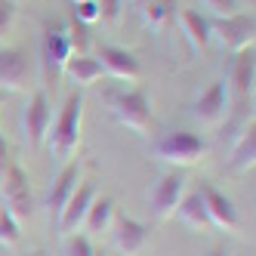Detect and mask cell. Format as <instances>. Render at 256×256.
Listing matches in <instances>:
<instances>
[{
    "mask_svg": "<svg viewBox=\"0 0 256 256\" xmlns=\"http://www.w3.org/2000/svg\"><path fill=\"white\" fill-rule=\"evenodd\" d=\"M207 12H213V19H226L241 10V0H200Z\"/></svg>",
    "mask_w": 256,
    "mask_h": 256,
    "instance_id": "27",
    "label": "cell"
},
{
    "mask_svg": "<svg viewBox=\"0 0 256 256\" xmlns=\"http://www.w3.org/2000/svg\"><path fill=\"white\" fill-rule=\"evenodd\" d=\"M74 10H71V16H74L78 22H84V25H93V22H99V6H96V0H84V4H71Z\"/></svg>",
    "mask_w": 256,
    "mask_h": 256,
    "instance_id": "29",
    "label": "cell"
},
{
    "mask_svg": "<svg viewBox=\"0 0 256 256\" xmlns=\"http://www.w3.org/2000/svg\"><path fill=\"white\" fill-rule=\"evenodd\" d=\"M200 198H204L210 226H213V228H222V232H228V234H234L238 226H241V216H238L234 200H232L226 192L213 188V186H200Z\"/></svg>",
    "mask_w": 256,
    "mask_h": 256,
    "instance_id": "11",
    "label": "cell"
},
{
    "mask_svg": "<svg viewBox=\"0 0 256 256\" xmlns=\"http://www.w3.org/2000/svg\"><path fill=\"white\" fill-rule=\"evenodd\" d=\"M112 222H114V198L96 194L93 207H90V213H86V219H84L86 234H102V232L112 228Z\"/></svg>",
    "mask_w": 256,
    "mask_h": 256,
    "instance_id": "21",
    "label": "cell"
},
{
    "mask_svg": "<svg viewBox=\"0 0 256 256\" xmlns=\"http://www.w3.org/2000/svg\"><path fill=\"white\" fill-rule=\"evenodd\" d=\"M0 90L6 93L28 90V56L16 46H0Z\"/></svg>",
    "mask_w": 256,
    "mask_h": 256,
    "instance_id": "14",
    "label": "cell"
},
{
    "mask_svg": "<svg viewBox=\"0 0 256 256\" xmlns=\"http://www.w3.org/2000/svg\"><path fill=\"white\" fill-rule=\"evenodd\" d=\"M112 112L120 126H126V130H133L139 136L152 130V105H148V93L145 90H130V93L112 96Z\"/></svg>",
    "mask_w": 256,
    "mask_h": 256,
    "instance_id": "4",
    "label": "cell"
},
{
    "mask_svg": "<svg viewBox=\"0 0 256 256\" xmlns=\"http://www.w3.org/2000/svg\"><path fill=\"white\" fill-rule=\"evenodd\" d=\"M210 40H216L228 52H241L256 40V19L253 12H234L226 19H210Z\"/></svg>",
    "mask_w": 256,
    "mask_h": 256,
    "instance_id": "3",
    "label": "cell"
},
{
    "mask_svg": "<svg viewBox=\"0 0 256 256\" xmlns=\"http://www.w3.org/2000/svg\"><path fill=\"white\" fill-rule=\"evenodd\" d=\"M80 124H84V96L71 93L65 108L59 112V118L50 124V133H46L50 152H52L56 160L68 164L78 154V148H80Z\"/></svg>",
    "mask_w": 256,
    "mask_h": 256,
    "instance_id": "1",
    "label": "cell"
},
{
    "mask_svg": "<svg viewBox=\"0 0 256 256\" xmlns=\"http://www.w3.org/2000/svg\"><path fill=\"white\" fill-rule=\"evenodd\" d=\"M256 164V124L250 120L241 136L232 142V152L226 158V173L228 176H247Z\"/></svg>",
    "mask_w": 256,
    "mask_h": 256,
    "instance_id": "15",
    "label": "cell"
},
{
    "mask_svg": "<svg viewBox=\"0 0 256 256\" xmlns=\"http://www.w3.org/2000/svg\"><path fill=\"white\" fill-rule=\"evenodd\" d=\"M16 0H0V44H4V38L12 31L16 25Z\"/></svg>",
    "mask_w": 256,
    "mask_h": 256,
    "instance_id": "28",
    "label": "cell"
},
{
    "mask_svg": "<svg viewBox=\"0 0 256 256\" xmlns=\"http://www.w3.org/2000/svg\"><path fill=\"white\" fill-rule=\"evenodd\" d=\"M192 114L204 126H219L228 118V86H226V78H216L204 93L192 102Z\"/></svg>",
    "mask_w": 256,
    "mask_h": 256,
    "instance_id": "8",
    "label": "cell"
},
{
    "mask_svg": "<svg viewBox=\"0 0 256 256\" xmlns=\"http://www.w3.org/2000/svg\"><path fill=\"white\" fill-rule=\"evenodd\" d=\"M188 192V179H186V173L182 170H170V173H164L160 176V182L154 186V192L148 194V210H152V216L154 219H170V216H176V207H179V200H182V194Z\"/></svg>",
    "mask_w": 256,
    "mask_h": 256,
    "instance_id": "6",
    "label": "cell"
},
{
    "mask_svg": "<svg viewBox=\"0 0 256 256\" xmlns=\"http://www.w3.org/2000/svg\"><path fill=\"white\" fill-rule=\"evenodd\" d=\"M96 194H99V192H96L93 182H80V186L74 188V194L68 198V204L62 207V213H59V219H56V228H59L62 238L84 228V219H86L90 207H93Z\"/></svg>",
    "mask_w": 256,
    "mask_h": 256,
    "instance_id": "10",
    "label": "cell"
},
{
    "mask_svg": "<svg viewBox=\"0 0 256 256\" xmlns=\"http://www.w3.org/2000/svg\"><path fill=\"white\" fill-rule=\"evenodd\" d=\"M142 16H145V25L160 28L170 19V6L164 4V0H148V4H142Z\"/></svg>",
    "mask_w": 256,
    "mask_h": 256,
    "instance_id": "25",
    "label": "cell"
},
{
    "mask_svg": "<svg viewBox=\"0 0 256 256\" xmlns=\"http://www.w3.org/2000/svg\"><path fill=\"white\" fill-rule=\"evenodd\" d=\"M25 256H50L46 250H31V253H25Z\"/></svg>",
    "mask_w": 256,
    "mask_h": 256,
    "instance_id": "31",
    "label": "cell"
},
{
    "mask_svg": "<svg viewBox=\"0 0 256 256\" xmlns=\"http://www.w3.org/2000/svg\"><path fill=\"white\" fill-rule=\"evenodd\" d=\"M96 59H99V65H102L105 74H112V78H118V80H139V78H142L139 59L133 56L130 50H124V46L102 44L99 52H96Z\"/></svg>",
    "mask_w": 256,
    "mask_h": 256,
    "instance_id": "12",
    "label": "cell"
},
{
    "mask_svg": "<svg viewBox=\"0 0 256 256\" xmlns=\"http://www.w3.org/2000/svg\"><path fill=\"white\" fill-rule=\"evenodd\" d=\"M96 6H99V22H105V25H118L120 22L124 0H96Z\"/></svg>",
    "mask_w": 256,
    "mask_h": 256,
    "instance_id": "26",
    "label": "cell"
},
{
    "mask_svg": "<svg viewBox=\"0 0 256 256\" xmlns=\"http://www.w3.org/2000/svg\"><path fill=\"white\" fill-rule=\"evenodd\" d=\"M84 176V167H80V160H68L62 164V170L56 173V179H52V188H50V198H46V207H50V219L56 222L62 207L68 204V198L74 194V188L80 186V179Z\"/></svg>",
    "mask_w": 256,
    "mask_h": 256,
    "instance_id": "13",
    "label": "cell"
},
{
    "mask_svg": "<svg viewBox=\"0 0 256 256\" xmlns=\"http://www.w3.org/2000/svg\"><path fill=\"white\" fill-rule=\"evenodd\" d=\"M179 28L182 34H186V40L194 46V50H204L210 44V19L204 12H198V10H179Z\"/></svg>",
    "mask_w": 256,
    "mask_h": 256,
    "instance_id": "19",
    "label": "cell"
},
{
    "mask_svg": "<svg viewBox=\"0 0 256 256\" xmlns=\"http://www.w3.org/2000/svg\"><path fill=\"white\" fill-rule=\"evenodd\" d=\"M176 216H179V222L198 232V234H204L210 232V216H207V207H204V198H200V192H186L179 200V207H176Z\"/></svg>",
    "mask_w": 256,
    "mask_h": 256,
    "instance_id": "18",
    "label": "cell"
},
{
    "mask_svg": "<svg viewBox=\"0 0 256 256\" xmlns=\"http://www.w3.org/2000/svg\"><path fill=\"white\" fill-rule=\"evenodd\" d=\"M71 59V44L65 38V28L46 25L44 40H40V74L46 86H56L59 74L65 71V62Z\"/></svg>",
    "mask_w": 256,
    "mask_h": 256,
    "instance_id": "5",
    "label": "cell"
},
{
    "mask_svg": "<svg viewBox=\"0 0 256 256\" xmlns=\"http://www.w3.org/2000/svg\"><path fill=\"white\" fill-rule=\"evenodd\" d=\"M65 38H68L71 52H74V56H84V52H90V44H93V38H90V28H86L84 22H78L74 16H71L68 25H65Z\"/></svg>",
    "mask_w": 256,
    "mask_h": 256,
    "instance_id": "22",
    "label": "cell"
},
{
    "mask_svg": "<svg viewBox=\"0 0 256 256\" xmlns=\"http://www.w3.org/2000/svg\"><path fill=\"white\" fill-rule=\"evenodd\" d=\"M65 256H93L96 247H93V238L86 232H74V234H65V247H62Z\"/></svg>",
    "mask_w": 256,
    "mask_h": 256,
    "instance_id": "24",
    "label": "cell"
},
{
    "mask_svg": "<svg viewBox=\"0 0 256 256\" xmlns=\"http://www.w3.org/2000/svg\"><path fill=\"white\" fill-rule=\"evenodd\" d=\"M152 241V228L139 222L133 216H120L114 226V247L120 250V256H139Z\"/></svg>",
    "mask_w": 256,
    "mask_h": 256,
    "instance_id": "16",
    "label": "cell"
},
{
    "mask_svg": "<svg viewBox=\"0 0 256 256\" xmlns=\"http://www.w3.org/2000/svg\"><path fill=\"white\" fill-rule=\"evenodd\" d=\"M50 124H52V105H50V96H46V90H38V93L31 96L28 108H25V118H22L25 142L31 145V148H40V145L46 142Z\"/></svg>",
    "mask_w": 256,
    "mask_h": 256,
    "instance_id": "9",
    "label": "cell"
},
{
    "mask_svg": "<svg viewBox=\"0 0 256 256\" xmlns=\"http://www.w3.org/2000/svg\"><path fill=\"white\" fill-rule=\"evenodd\" d=\"M207 256H232V253H228V250H226L222 244H219V247H213V250H210Z\"/></svg>",
    "mask_w": 256,
    "mask_h": 256,
    "instance_id": "30",
    "label": "cell"
},
{
    "mask_svg": "<svg viewBox=\"0 0 256 256\" xmlns=\"http://www.w3.org/2000/svg\"><path fill=\"white\" fill-rule=\"evenodd\" d=\"M207 154V142L188 133V130H173L167 136H160L154 142V158L170 164V167H192V164H198L200 158Z\"/></svg>",
    "mask_w": 256,
    "mask_h": 256,
    "instance_id": "2",
    "label": "cell"
},
{
    "mask_svg": "<svg viewBox=\"0 0 256 256\" xmlns=\"http://www.w3.org/2000/svg\"><path fill=\"white\" fill-rule=\"evenodd\" d=\"M93 256H108V253H102V250H96V253H93Z\"/></svg>",
    "mask_w": 256,
    "mask_h": 256,
    "instance_id": "33",
    "label": "cell"
},
{
    "mask_svg": "<svg viewBox=\"0 0 256 256\" xmlns=\"http://www.w3.org/2000/svg\"><path fill=\"white\" fill-rule=\"evenodd\" d=\"M4 207L19 219H28L34 213V194L28 186V173L19 167V164H10L4 173Z\"/></svg>",
    "mask_w": 256,
    "mask_h": 256,
    "instance_id": "7",
    "label": "cell"
},
{
    "mask_svg": "<svg viewBox=\"0 0 256 256\" xmlns=\"http://www.w3.org/2000/svg\"><path fill=\"white\" fill-rule=\"evenodd\" d=\"M19 241H22L19 219L0 204V244H4V247H19Z\"/></svg>",
    "mask_w": 256,
    "mask_h": 256,
    "instance_id": "23",
    "label": "cell"
},
{
    "mask_svg": "<svg viewBox=\"0 0 256 256\" xmlns=\"http://www.w3.org/2000/svg\"><path fill=\"white\" fill-rule=\"evenodd\" d=\"M253 80H256V52H253V46H247L241 52H234L226 86H232V93L238 99H250L253 96Z\"/></svg>",
    "mask_w": 256,
    "mask_h": 256,
    "instance_id": "17",
    "label": "cell"
},
{
    "mask_svg": "<svg viewBox=\"0 0 256 256\" xmlns=\"http://www.w3.org/2000/svg\"><path fill=\"white\" fill-rule=\"evenodd\" d=\"M71 4H84V0H71Z\"/></svg>",
    "mask_w": 256,
    "mask_h": 256,
    "instance_id": "34",
    "label": "cell"
},
{
    "mask_svg": "<svg viewBox=\"0 0 256 256\" xmlns=\"http://www.w3.org/2000/svg\"><path fill=\"white\" fill-rule=\"evenodd\" d=\"M130 4H139V6H142V4H148V0H130Z\"/></svg>",
    "mask_w": 256,
    "mask_h": 256,
    "instance_id": "32",
    "label": "cell"
},
{
    "mask_svg": "<svg viewBox=\"0 0 256 256\" xmlns=\"http://www.w3.org/2000/svg\"><path fill=\"white\" fill-rule=\"evenodd\" d=\"M62 74H68L78 86H93V84L105 74V71H102V65H99L96 56H90V52L74 56V52H71V59L65 62V71H62Z\"/></svg>",
    "mask_w": 256,
    "mask_h": 256,
    "instance_id": "20",
    "label": "cell"
}]
</instances>
